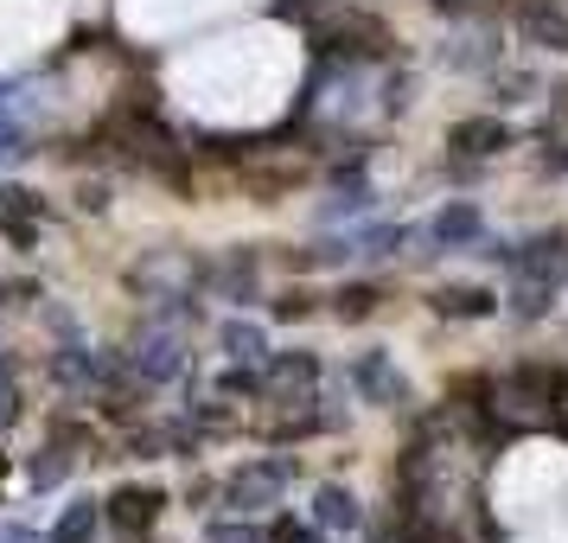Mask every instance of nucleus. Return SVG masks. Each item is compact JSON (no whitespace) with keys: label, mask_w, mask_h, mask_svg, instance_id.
<instances>
[{"label":"nucleus","mask_w":568,"mask_h":543,"mask_svg":"<svg viewBox=\"0 0 568 543\" xmlns=\"http://www.w3.org/2000/svg\"><path fill=\"white\" fill-rule=\"evenodd\" d=\"M224 345H231L236 359H256V352H262V333H250V326H231V333H224Z\"/></svg>","instance_id":"6"},{"label":"nucleus","mask_w":568,"mask_h":543,"mask_svg":"<svg viewBox=\"0 0 568 543\" xmlns=\"http://www.w3.org/2000/svg\"><path fill=\"white\" fill-rule=\"evenodd\" d=\"M90 524H97V512H90V505H78V512L58 524V543H83V537H90Z\"/></svg>","instance_id":"4"},{"label":"nucleus","mask_w":568,"mask_h":543,"mask_svg":"<svg viewBox=\"0 0 568 543\" xmlns=\"http://www.w3.org/2000/svg\"><path fill=\"white\" fill-rule=\"evenodd\" d=\"M154 505H160V492H122V499H115V517H122V524H148Z\"/></svg>","instance_id":"3"},{"label":"nucleus","mask_w":568,"mask_h":543,"mask_svg":"<svg viewBox=\"0 0 568 543\" xmlns=\"http://www.w3.org/2000/svg\"><path fill=\"white\" fill-rule=\"evenodd\" d=\"M134 364L148 371V378H173V364H180V339H166V333H154L141 352H134Z\"/></svg>","instance_id":"2"},{"label":"nucleus","mask_w":568,"mask_h":543,"mask_svg":"<svg viewBox=\"0 0 568 543\" xmlns=\"http://www.w3.org/2000/svg\"><path fill=\"white\" fill-rule=\"evenodd\" d=\"M13 422V378H7V359H0V429Z\"/></svg>","instance_id":"7"},{"label":"nucleus","mask_w":568,"mask_h":543,"mask_svg":"<svg viewBox=\"0 0 568 543\" xmlns=\"http://www.w3.org/2000/svg\"><path fill=\"white\" fill-rule=\"evenodd\" d=\"M530 543H568V531H537Z\"/></svg>","instance_id":"8"},{"label":"nucleus","mask_w":568,"mask_h":543,"mask_svg":"<svg viewBox=\"0 0 568 543\" xmlns=\"http://www.w3.org/2000/svg\"><path fill=\"white\" fill-rule=\"evenodd\" d=\"M562 486H568V448H556V441H524V448H511V461L498 466L491 499H498V517L524 524V517L549 512L562 499Z\"/></svg>","instance_id":"1"},{"label":"nucleus","mask_w":568,"mask_h":543,"mask_svg":"<svg viewBox=\"0 0 568 543\" xmlns=\"http://www.w3.org/2000/svg\"><path fill=\"white\" fill-rule=\"evenodd\" d=\"M64 480V461H58V448H45V461H32V486H58Z\"/></svg>","instance_id":"5"}]
</instances>
